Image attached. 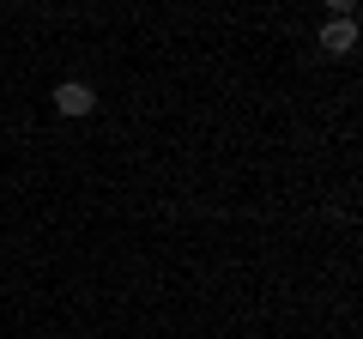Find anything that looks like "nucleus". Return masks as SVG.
Instances as JSON below:
<instances>
[{"label":"nucleus","instance_id":"f03ea898","mask_svg":"<svg viewBox=\"0 0 363 339\" xmlns=\"http://www.w3.org/2000/svg\"><path fill=\"white\" fill-rule=\"evenodd\" d=\"M321 49L327 55H351L357 49V18H327L321 25Z\"/></svg>","mask_w":363,"mask_h":339},{"label":"nucleus","instance_id":"f257e3e1","mask_svg":"<svg viewBox=\"0 0 363 339\" xmlns=\"http://www.w3.org/2000/svg\"><path fill=\"white\" fill-rule=\"evenodd\" d=\"M55 109H61V116H91V109H97V91H91L85 79H61V85H55Z\"/></svg>","mask_w":363,"mask_h":339}]
</instances>
